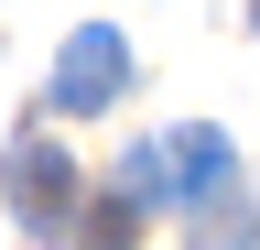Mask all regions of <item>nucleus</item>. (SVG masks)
<instances>
[{
    "instance_id": "f257e3e1",
    "label": "nucleus",
    "mask_w": 260,
    "mask_h": 250,
    "mask_svg": "<svg viewBox=\"0 0 260 250\" xmlns=\"http://www.w3.org/2000/svg\"><path fill=\"white\" fill-rule=\"evenodd\" d=\"M228 174H239V152H228V131H206V120H184V131L141 142L119 163V196L130 207H174V217H206L228 196Z\"/></svg>"
},
{
    "instance_id": "f03ea898",
    "label": "nucleus",
    "mask_w": 260,
    "mask_h": 250,
    "mask_svg": "<svg viewBox=\"0 0 260 250\" xmlns=\"http://www.w3.org/2000/svg\"><path fill=\"white\" fill-rule=\"evenodd\" d=\"M0 185H11V217H22L32 239H76V229H87L76 163H65L54 142H11V163H0Z\"/></svg>"
},
{
    "instance_id": "7ed1b4c3",
    "label": "nucleus",
    "mask_w": 260,
    "mask_h": 250,
    "mask_svg": "<svg viewBox=\"0 0 260 250\" xmlns=\"http://www.w3.org/2000/svg\"><path fill=\"white\" fill-rule=\"evenodd\" d=\"M119 87H130V44L109 33V22H76V33H65V54H54V87H44V98H54L65 120H98Z\"/></svg>"
},
{
    "instance_id": "20e7f679",
    "label": "nucleus",
    "mask_w": 260,
    "mask_h": 250,
    "mask_svg": "<svg viewBox=\"0 0 260 250\" xmlns=\"http://www.w3.org/2000/svg\"><path fill=\"white\" fill-rule=\"evenodd\" d=\"M249 239H260V207L239 196V185H228V196L195 217V239H184V250H249Z\"/></svg>"
},
{
    "instance_id": "39448f33",
    "label": "nucleus",
    "mask_w": 260,
    "mask_h": 250,
    "mask_svg": "<svg viewBox=\"0 0 260 250\" xmlns=\"http://www.w3.org/2000/svg\"><path fill=\"white\" fill-rule=\"evenodd\" d=\"M130 229H141V207H130V196H98L87 229H76V250H130Z\"/></svg>"
},
{
    "instance_id": "423d86ee",
    "label": "nucleus",
    "mask_w": 260,
    "mask_h": 250,
    "mask_svg": "<svg viewBox=\"0 0 260 250\" xmlns=\"http://www.w3.org/2000/svg\"><path fill=\"white\" fill-rule=\"evenodd\" d=\"M249 33H260V0H249Z\"/></svg>"
}]
</instances>
